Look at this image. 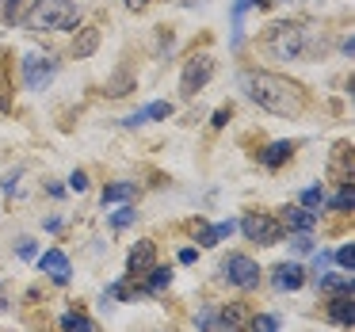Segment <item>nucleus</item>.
<instances>
[{"label": "nucleus", "instance_id": "obj_32", "mask_svg": "<svg viewBox=\"0 0 355 332\" xmlns=\"http://www.w3.org/2000/svg\"><path fill=\"white\" fill-rule=\"evenodd\" d=\"M16 180H19V172H12V176H8V180H4V191H8V195H12V191H16Z\"/></svg>", "mask_w": 355, "mask_h": 332}, {"label": "nucleus", "instance_id": "obj_10", "mask_svg": "<svg viewBox=\"0 0 355 332\" xmlns=\"http://www.w3.org/2000/svg\"><path fill=\"white\" fill-rule=\"evenodd\" d=\"M279 225L291 229V233H309L317 225V214H313V210H306V207H283V210H279Z\"/></svg>", "mask_w": 355, "mask_h": 332}, {"label": "nucleus", "instance_id": "obj_33", "mask_svg": "<svg viewBox=\"0 0 355 332\" xmlns=\"http://www.w3.org/2000/svg\"><path fill=\"white\" fill-rule=\"evenodd\" d=\"M146 4H149V0H126V8H134V12H138V8H146Z\"/></svg>", "mask_w": 355, "mask_h": 332}, {"label": "nucleus", "instance_id": "obj_17", "mask_svg": "<svg viewBox=\"0 0 355 332\" xmlns=\"http://www.w3.org/2000/svg\"><path fill=\"white\" fill-rule=\"evenodd\" d=\"M291 153H294V146H291V141H271V146L260 153V161L268 164V168H279V164H286V161H291Z\"/></svg>", "mask_w": 355, "mask_h": 332}, {"label": "nucleus", "instance_id": "obj_3", "mask_svg": "<svg viewBox=\"0 0 355 332\" xmlns=\"http://www.w3.org/2000/svg\"><path fill=\"white\" fill-rule=\"evenodd\" d=\"M313 50V31L306 24H275L268 31V54L279 62H298Z\"/></svg>", "mask_w": 355, "mask_h": 332}, {"label": "nucleus", "instance_id": "obj_16", "mask_svg": "<svg viewBox=\"0 0 355 332\" xmlns=\"http://www.w3.org/2000/svg\"><path fill=\"white\" fill-rule=\"evenodd\" d=\"M100 50V27H80L77 42H73V54L77 58H92Z\"/></svg>", "mask_w": 355, "mask_h": 332}, {"label": "nucleus", "instance_id": "obj_1", "mask_svg": "<svg viewBox=\"0 0 355 332\" xmlns=\"http://www.w3.org/2000/svg\"><path fill=\"white\" fill-rule=\"evenodd\" d=\"M245 92L252 103H260L268 115H279V119H298L309 103L302 85H294L286 77H275V73H263V69L245 73Z\"/></svg>", "mask_w": 355, "mask_h": 332}, {"label": "nucleus", "instance_id": "obj_31", "mask_svg": "<svg viewBox=\"0 0 355 332\" xmlns=\"http://www.w3.org/2000/svg\"><path fill=\"white\" fill-rule=\"evenodd\" d=\"M199 260V252H195V248H184V252H180V263H195Z\"/></svg>", "mask_w": 355, "mask_h": 332}, {"label": "nucleus", "instance_id": "obj_29", "mask_svg": "<svg viewBox=\"0 0 355 332\" xmlns=\"http://www.w3.org/2000/svg\"><path fill=\"white\" fill-rule=\"evenodd\" d=\"M16 252H19V260H35V241L24 237V241L16 245Z\"/></svg>", "mask_w": 355, "mask_h": 332}, {"label": "nucleus", "instance_id": "obj_21", "mask_svg": "<svg viewBox=\"0 0 355 332\" xmlns=\"http://www.w3.org/2000/svg\"><path fill=\"white\" fill-rule=\"evenodd\" d=\"M62 332H96V324L80 313H65L62 317Z\"/></svg>", "mask_w": 355, "mask_h": 332}, {"label": "nucleus", "instance_id": "obj_2", "mask_svg": "<svg viewBox=\"0 0 355 332\" xmlns=\"http://www.w3.org/2000/svg\"><path fill=\"white\" fill-rule=\"evenodd\" d=\"M24 24L31 31H73L80 24V8L73 0H35Z\"/></svg>", "mask_w": 355, "mask_h": 332}, {"label": "nucleus", "instance_id": "obj_30", "mask_svg": "<svg viewBox=\"0 0 355 332\" xmlns=\"http://www.w3.org/2000/svg\"><path fill=\"white\" fill-rule=\"evenodd\" d=\"M225 123H230V111H225V107H222V111H214V123H210V126H218V130H222Z\"/></svg>", "mask_w": 355, "mask_h": 332}, {"label": "nucleus", "instance_id": "obj_8", "mask_svg": "<svg viewBox=\"0 0 355 332\" xmlns=\"http://www.w3.org/2000/svg\"><path fill=\"white\" fill-rule=\"evenodd\" d=\"M39 271H42V275H50V283H58V286H65V283H69V275H73L69 256H65L62 248H46V252L39 256Z\"/></svg>", "mask_w": 355, "mask_h": 332}, {"label": "nucleus", "instance_id": "obj_23", "mask_svg": "<svg viewBox=\"0 0 355 332\" xmlns=\"http://www.w3.org/2000/svg\"><path fill=\"white\" fill-rule=\"evenodd\" d=\"M336 263L344 271H355V245H340L336 248Z\"/></svg>", "mask_w": 355, "mask_h": 332}, {"label": "nucleus", "instance_id": "obj_28", "mask_svg": "<svg viewBox=\"0 0 355 332\" xmlns=\"http://www.w3.org/2000/svg\"><path fill=\"white\" fill-rule=\"evenodd\" d=\"M291 245L298 248V252H313V237H309V233H294Z\"/></svg>", "mask_w": 355, "mask_h": 332}, {"label": "nucleus", "instance_id": "obj_27", "mask_svg": "<svg viewBox=\"0 0 355 332\" xmlns=\"http://www.w3.org/2000/svg\"><path fill=\"white\" fill-rule=\"evenodd\" d=\"M69 191H77V195L88 191V172H80V168L73 172V176H69Z\"/></svg>", "mask_w": 355, "mask_h": 332}, {"label": "nucleus", "instance_id": "obj_7", "mask_svg": "<svg viewBox=\"0 0 355 332\" xmlns=\"http://www.w3.org/2000/svg\"><path fill=\"white\" fill-rule=\"evenodd\" d=\"M157 268V245L153 241H138L130 248V260H126V275L130 279H146Z\"/></svg>", "mask_w": 355, "mask_h": 332}, {"label": "nucleus", "instance_id": "obj_5", "mask_svg": "<svg viewBox=\"0 0 355 332\" xmlns=\"http://www.w3.org/2000/svg\"><path fill=\"white\" fill-rule=\"evenodd\" d=\"M214 77V58L210 54H195L184 62V77H180V92L184 96H199L207 88V80Z\"/></svg>", "mask_w": 355, "mask_h": 332}, {"label": "nucleus", "instance_id": "obj_6", "mask_svg": "<svg viewBox=\"0 0 355 332\" xmlns=\"http://www.w3.org/2000/svg\"><path fill=\"white\" fill-rule=\"evenodd\" d=\"M222 275H225V283L241 286V290H252V286H260V263L241 256V252H233V256H225Z\"/></svg>", "mask_w": 355, "mask_h": 332}, {"label": "nucleus", "instance_id": "obj_15", "mask_svg": "<svg viewBox=\"0 0 355 332\" xmlns=\"http://www.w3.org/2000/svg\"><path fill=\"white\" fill-rule=\"evenodd\" d=\"M218 332H241L245 329V306L241 302H230V306H222V317H218Z\"/></svg>", "mask_w": 355, "mask_h": 332}, {"label": "nucleus", "instance_id": "obj_11", "mask_svg": "<svg viewBox=\"0 0 355 332\" xmlns=\"http://www.w3.org/2000/svg\"><path fill=\"white\" fill-rule=\"evenodd\" d=\"M271 283H275V290H302L306 268H302V263H279V268L271 271Z\"/></svg>", "mask_w": 355, "mask_h": 332}, {"label": "nucleus", "instance_id": "obj_22", "mask_svg": "<svg viewBox=\"0 0 355 332\" xmlns=\"http://www.w3.org/2000/svg\"><path fill=\"white\" fill-rule=\"evenodd\" d=\"M329 207L332 210H352L355 207V191H352V187H340V195H336V199H329Z\"/></svg>", "mask_w": 355, "mask_h": 332}, {"label": "nucleus", "instance_id": "obj_24", "mask_svg": "<svg viewBox=\"0 0 355 332\" xmlns=\"http://www.w3.org/2000/svg\"><path fill=\"white\" fill-rule=\"evenodd\" d=\"M321 202H324V191H321V187H306V191H302V207H306V210H317Z\"/></svg>", "mask_w": 355, "mask_h": 332}, {"label": "nucleus", "instance_id": "obj_12", "mask_svg": "<svg viewBox=\"0 0 355 332\" xmlns=\"http://www.w3.org/2000/svg\"><path fill=\"white\" fill-rule=\"evenodd\" d=\"M172 115V103H149V107L134 111V115L123 119V126H130V130H138L141 123H149V119H168Z\"/></svg>", "mask_w": 355, "mask_h": 332}, {"label": "nucleus", "instance_id": "obj_14", "mask_svg": "<svg viewBox=\"0 0 355 332\" xmlns=\"http://www.w3.org/2000/svg\"><path fill=\"white\" fill-rule=\"evenodd\" d=\"M233 229H237V222H218V225H202V229H199V248H214L218 241L233 237Z\"/></svg>", "mask_w": 355, "mask_h": 332}, {"label": "nucleus", "instance_id": "obj_18", "mask_svg": "<svg viewBox=\"0 0 355 332\" xmlns=\"http://www.w3.org/2000/svg\"><path fill=\"white\" fill-rule=\"evenodd\" d=\"M134 195H138V184H130V180L107 184L103 187V207H107V202H126V199H134Z\"/></svg>", "mask_w": 355, "mask_h": 332}, {"label": "nucleus", "instance_id": "obj_13", "mask_svg": "<svg viewBox=\"0 0 355 332\" xmlns=\"http://www.w3.org/2000/svg\"><path fill=\"white\" fill-rule=\"evenodd\" d=\"M329 317L336 324H352L355 321V306H352V294H332V302H329Z\"/></svg>", "mask_w": 355, "mask_h": 332}, {"label": "nucleus", "instance_id": "obj_20", "mask_svg": "<svg viewBox=\"0 0 355 332\" xmlns=\"http://www.w3.org/2000/svg\"><path fill=\"white\" fill-rule=\"evenodd\" d=\"M168 286H172V271L168 268H153L146 275V290L149 294H161V290H168Z\"/></svg>", "mask_w": 355, "mask_h": 332}, {"label": "nucleus", "instance_id": "obj_19", "mask_svg": "<svg viewBox=\"0 0 355 332\" xmlns=\"http://www.w3.org/2000/svg\"><path fill=\"white\" fill-rule=\"evenodd\" d=\"M317 283H321V290L329 294H352V275H317Z\"/></svg>", "mask_w": 355, "mask_h": 332}, {"label": "nucleus", "instance_id": "obj_9", "mask_svg": "<svg viewBox=\"0 0 355 332\" xmlns=\"http://www.w3.org/2000/svg\"><path fill=\"white\" fill-rule=\"evenodd\" d=\"M58 73V65H54V58H39V54H27L24 58V80H27V88H46V80Z\"/></svg>", "mask_w": 355, "mask_h": 332}, {"label": "nucleus", "instance_id": "obj_26", "mask_svg": "<svg viewBox=\"0 0 355 332\" xmlns=\"http://www.w3.org/2000/svg\"><path fill=\"white\" fill-rule=\"evenodd\" d=\"M134 218H138V214H134L130 207H123V210H119V214H111V225H115V229H126V225H130Z\"/></svg>", "mask_w": 355, "mask_h": 332}, {"label": "nucleus", "instance_id": "obj_4", "mask_svg": "<svg viewBox=\"0 0 355 332\" xmlns=\"http://www.w3.org/2000/svg\"><path fill=\"white\" fill-rule=\"evenodd\" d=\"M237 229L245 233L252 245H279V241H283V225H279V218L275 214H260V210H252V214L241 218Z\"/></svg>", "mask_w": 355, "mask_h": 332}, {"label": "nucleus", "instance_id": "obj_25", "mask_svg": "<svg viewBox=\"0 0 355 332\" xmlns=\"http://www.w3.org/2000/svg\"><path fill=\"white\" fill-rule=\"evenodd\" d=\"M252 332H279V321L271 313H260V317H252Z\"/></svg>", "mask_w": 355, "mask_h": 332}]
</instances>
